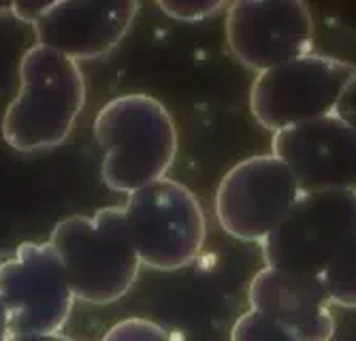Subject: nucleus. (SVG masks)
I'll list each match as a JSON object with an SVG mask.
<instances>
[{
    "instance_id": "f257e3e1",
    "label": "nucleus",
    "mask_w": 356,
    "mask_h": 341,
    "mask_svg": "<svg viewBox=\"0 0 356 341\" xmlns=\"http://www.w3.org/2000/svg\"><path fill=\"white\" fill-rule=\"evenodd\" d=\"M86 94L77 62L37 43L28 47L19 60V92L0 122L5 143L24 153L62 145L83 111Z\"/></svg>"
},
{
    "instance_id": "f03ea898",
    "label": "nucleus",
    "mask_w": 356,
    "mask_h": 341,
    "mask_svg": "<svg viewBox=\"0 0 356 341\" xmlns=\"http://www.w3.org/2000/svg\"><path fill=\"white\" fill-rule=\"evenodd\" d=\"M94 137L105 149L103 179L122 194L165 179L177 156L173 115L147 94H124L105 103L94 117Z\"/></svg>"
},
{
    "instance_id": "7ed1b4c3",
    "label": "nucleus",
    "mask_w": 356,
    "mask_h": 341,
    "mask_svg": "<svg viewBox=\"0 0 356 341\" xmlns=\"http://www.w3.org/2000/svg\"><path fill=\"white\" fill-rule=\"evenodd\" d=\"M71 290L88 305H109L128 294L141 260L128 235L124 207H105L92 215L58 220L49 235Z\"/></svg>"
},
{
    "instance_id": "20e7f679",
    "label": "nucleus",
    "mask_w": 356,
    "mask_h": 341,
    "mask_svg": "<svg viewBox=\"0 0 356 341\" xmlns=\"http://www.w3.org/2000/svg\"><path fill=\"white\" fill-rule=\"evenodd\" d=\"M124 218L141 265L149 269H184L197 260L205 245L203 207L175 179H158L128 194Z\"/></svg>"
},
{
    "instance_id": "39448f33",
    "label": "nucleus",
    "mask_w": 356,
    "mask_h": 341,
    "mask_svg": "<svg viewBox=\"0 0 356 341\" xmlns=\"http://www.w3.org/2000/svg\"><path fill=\"white\" fill-rule=\"evenodd\" d=\"M356 69L337 58L307 53L258 73L250 90L254 119L273 135L335 113V105Z\"/></svg>"
},
{
    "instance_id": "423d86ee",
    "label": "nucleus",
    "mask_w": 356,
    "mask_h": 341,
    "mask_svg": "<svg viewBox=\"0 0 356 341\" xmlns=\"http://www.w3.org/2000/svg\"><path fill=\"white\" fill-rule=\"evenodd\" d=\"M356 231V192H303L261 243L267 267L322 275Z\"/></svg>"
},
{
    "instance_id": "0eeeda50",
    "label": "nucleus",
    "mask_w": 356,
    "mask_h": 341,
    "mask_svg": "<svg viewBox=\"0 0 356 341\" xmlns=\"http://www.w3.org/2000/svg\"><path fill=\"white\" fill-rule=\"evenodd\" d=\"M0 299L11 335L60 333L77 301L49 241H24L13 256L0 263Z\"/></svg>"
},
{
    "instance_id": "6e6552de",
    "label": "nucleus",
    "mask_w": 356,
    "mask_h": 341,
    "mask_svg": "<svg viewBox=\"0 0 356 341\" xmlns=\"http://www.w3.org/2000/svg\"><path fill=\"white\" fill-rule=\"evenodd\" d=\"M303 194L301 185L273 153L252 156L226 173L216 190V215L231 237L265 241Z\"/></svg>"
},
{
    "instance_id": "1a4fd4ad",
    "label": "nucleus",
    "mask_w": 356,
    "mask_h": 341,
    "mask_svg": "<svg viewBox=\"0 0 356 341\" xmlns=\"http://www.w3.org/2000/svg\"><path fill=\"white\" fill-rule=\"evenodd\" d=\"M226 41L256 73L282 67L312 53V11L299 0H239L226 7Z\"/></svg>"
},
{
    "instance_id": "9d476101",
    "label": "nucleus",
    "mask_w": 356,
    "mask_h": 341,
    "mask_svg": "<svg viewBox=\"0 0 356 341\" xmlns=\"http://www.w3.org/2000/svg\"><path fill=\"white\" fill-rule=\"evenodd\" d=\"M13 11L35 28L37 45L79 65L83 60L103 58L118 47L131 30L139 5L133 0H64L49 5H17Z\"/></svg>"
},
{
    "instance_id": "9b49d317",
    "label": "nucleus",
    "mask_w": 356,
    "mask_h": 341,
    "mask_svg": "<svg viewBox=\"0 0 356 341\" xmlns=\"http://www.w3.org/2000/svg\"><path fill=\"white\" fill-rule=\"evenodd\" d=\"M271 153L303 192H356V133L335 115L275 133Z\"/></svg>"
},
{
    "instance_id": "f8f14e48",
    "label": "nucleus",
    "mask_w": 356,
    "mask_h": 341,
    "mask_svg": "<svg viewBox=\"0 0 356 341\" xmlns=\"http://www.w3.org/2000/svg\"><path fill=\"white\" fill-rule=\"evenodd\" d=\"M252 312L263 314L301 341H331L335 318L322 275L263 267L248 290Z\"/></svg>"
},
{
    "instance_id": "ddd939ff",
    "label": "nucleus",
    "mask_w": 356,
    "mask_h": 341,
    "mask_svg": "<svg viewBox=\"0 0 356 341\" xmlns=\"http://www.w3.org/2000/svg\"><path fill=\"white\" fill-rule=\"evenodd\" d=\"M322 282L333 305L356 309V231L322 273Z\"/></svg>"
},
{
    "instance_id": "4468645a",
    "label": "nucleus",
    "mask_w": 356,
    "mask_h": 341,
    "mask_svg": "<svg viewBox=\"0 0 356 341\" xmlns=\"http://www.w3.org/2000/svg\"><path fill=\"white\" fill-rule=\"evenodd\" d=\"M231 341H301L284 326L275 324L273 320L265 318L258 312H245L237 318L233 331H231Z\"/></svg>"
},
{
    "instance_id": "2eb2a0df",
    "label": "nucleus",
    "mask_w": 356,
    "mask_h": 341,
    "mask_svg": "<svg viewBox=\"0 0 356 341\" xmlns=\"http://www.w3.org/2000/svg\"><path fill=\"white\" fill-rule=\"evenodd\" d=\"M101 341H175L167 328L147 318H126L113 324Z\"/></svg>"
},
{
    "instance_id": "dca6fc26",
    "label": "nucleus",
    "mask_w": 356,
    "mask_h": 341,
    "mask_svg": "<svg viewBox=\"0 0 356 341\" xmlns=\"http://www.w3.org/2000/svg\"><path fill=\"white\" fill-rule=\"evenodd\" d=\"M158 7L177 22H203L220 13L224 9V3H209V0L181 3V0H171V3H158Z\"/></svg>"
},
{
    "instance_id": "f3484780",
    "label": "nucleus",
    "mask_w": 356,
    "mask_h": 341,
    "mask_svg": "<svg viewBox=\"0 0 356 341\" xmlns=\"http://www.w3.org/2000/svg\"><path fill=\"white\" fill-rule=\"evenodd\" d=\"M335 117H339L343 124H348V126L356 133V71L352 73V77L348 79L341 97L335 105Z\"/></svg>"
},
{
    "instance_id": "a211bd4d",
    "label": "nucleus",
    "mask_w": 356,
    "mask_h": 341,
    "mask_svg": "<svg viewBox=\"0 0 356 341\" xmlns=\"http://www.w3.org/2000/svg\"><path fill=\"white\" fill-rule=\"evenodd\" d=\"M7 341H77L62 333H45V335H11Z\"/></svg>"
},
{
    "instance_id": "6ab92c4d",
    "label": "nucleus",
    "mask_w": 356,
    "mask_h": 341,
    "mask_svg": "<svg viewBox=\"0 0 356 341\" xmlns=\"http://www.w3.org/2000/svg\"><path fill=\"white\" fill-rule=\"evenodd\" d=\"M11 337V331H9V316H7V309H5V303L0 299V341H7Z\"/></svg>"
}]
</instances>
